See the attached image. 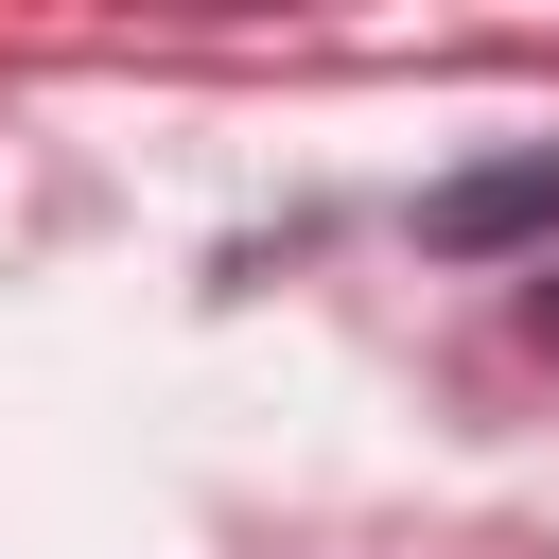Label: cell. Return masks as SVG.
<instances>
[{"label": "cell", "mask_w": 559, "mask_h": 559, "mask_svg": "<svg viewBox=\"0 0 559 559\" xmlns=\"http://www.w3.org/2000/svg\"><path fill=\"white\" fill-rule=\"evenodd\" d=\"M524 349H542V367H559V262H542V280H524Z\"/></svg>", "instance_id": "obj_2"}, {"label": "cell", "mask_w": 559, "mask_h": 559, "mask_svg": "<svg viewBox=\"0 0 559 559\" xmlns=\"http://www.w3.org/2000/svg\"><path fill=\"white\" fill-rule=\"evenodd\" d=\"M542 227H559V140H524V157L419 192V245H437V262H507V245H542Z\"/></svg>", "instance_id": "obj_1"}]
</instances>
